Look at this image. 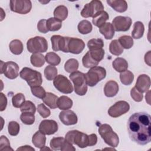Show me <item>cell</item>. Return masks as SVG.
Instances as JSON below:
<instances>
[{"mask_svg":"<svg viewBox=\"0 0 151 151\" xmlns=\"http://www.w3.org/2000/svg\"><path fill=\"white\" fill-rule=\"evenodd\" d=\"M151 117L145 112L134 113L129 118L127 127L132 140L140 145L151 141Z\"/></svg>","mask_w":151,"mask_h":151,"instance_id":"cell-1","label":"cell"},{"mask_svg":"<svg viewBox=\"0 0 151 151\" xmlns=\"http://www.w3.org/2000/svg\"><path fill=\"white\" fill-rule=\"evenodd\" d=\"M99 133L104 142L112 147H116L119 143V138L110 125L102 124L99 127Z\"/></svg>","mask_w":151,"mask_h":151,"instance_id":"cell-2","label":"cell"},{"mask_svg":"<svg viewBox=\"0 0 151 151\" xmlns=\"http://www.w3.org/2000/svg\"><path fill=\"white\" fill-rule=\"evenodd\" d=\"M19 76L27 81L30 87L40 86L42 83L41 74L28 67H24L19 73Z\"/></svg>","mask_w":151,"mask_h":151,"instance_id":"cell-3","label":"cell"},{"mask_svg":"<svg viewBox=\"0 0 151 151\" xmlns=\"http://www.w3.org/2000/svg\"><path fill=\"white\" fill-rule=\"evenodd\" d=\"M69 77L74 86L75 93L78 96H84L87 91V84L85 74L79 71L71 73Z\"/></svg>","mask_w":151,"mask_h":151,"instance_id":"cell-4","label":"cell"},{"mask_svg":"<svg viewBox=\"0 0 151 151\" xmlns=\"http://www.w3.org/2000/svg\"><path fill=\"white\" fill-rule=\"evenodd\" d=\"M106 76V71L104 67L95 66L90 68L87 73L85 74L87 86L93 87L99 81L104 79Z\"/></svg>","mask_w":151,"mask_h":151,"instance_id":"cell-5","label":"cell"},{"mask_svg":"<svg viewBox=\"0 0 151 151\" xmlns=\"http://www.w3.org/2000/svg\"><path fill=\"white\" fill-rule=\"evenodd\" d=\"M65 139L80 148L88 146V135L77 130L68 131L65 136Z\"/></svg>","mask_w":151,"mask_h":151,"instance_id":"cell-6","label":"cell"},{"mask_svg":"<svg viewBox=\"0 0 151 151\" xmlns=\"http://www.w3.org/2000/svg\"><path fill=\"white\" fill-rule=\"evenodd\" d=\"M27 47L28 51L33 54L45 52L48 50V42L44 37L36 36L28 40Z\"/></svg>","mask_w":151,"mask_h":151,"instance_id":"cell-7","label":"cell"},{"mask_svg":"<svg viewBox=\"0 0 151 151\" xmlns=\"http://www.w3.org/2000/svg\"><path fill=\"white\" fill-rule=\"evenodd\" d=\"M53 84L57 90L64 94H70L73 91L71 83L63 75H57L53 80Z\"/></svg>","mask_w":151,"mask_h":151,"instance_id":"cell-8","label":"cell"},{"mask_svg":"<svg viewBox=\"0 0 151 151\" xmlns=\"http://www.w3.org/2000/svg\"><path fill=\"white\" fill-rule=\"evenodd\" d=\"M19 68L18 65L14 61L4 63L1 61V74H4L9 79H15L19 76Z\"/></svg>","mask_w":151,"mask_h":151,"instance_id":"cell-9","label":"cell"},{"mask_svg":"<svg viewBox=\"0 0 151 151\" xmlns=\"http://www.w3.org/2000/svg\"><path fill=\"white\" fill-rule=\"evenodd\" d=\"M103 9L104 6L101 1L93 0L84 5L81 11V15L84 18L93 17L97 12Z\"/></svg>","mask_w":151,"mask_h":151,"instance_id":"cell-10","label":"cell"},{"mask_svg":"<svg viewBox=\"0 0 151 151\" xmlns=\"http://www.w3.org/2000/svg\"><path fill=\"white\" fill-rule=\"evenodd\" d=\"M9 6L12 12L26 14L31 11L32 3L29 0H11L9 1Z\"/></svg>","mask_w":151,"mask_h":151,"instance_id":"cell-11","label":"cell"},{"mask_svg":"<svg viewBox=\"0 0 151 151\" xmlns=\"http://www.w3.org/2000/svg\"><path fill=\"white\" fill-rule=\"evenodd\" d=\"M70 37H63L59 35H54L51 37L52 48L54 51H61L64 52H68V42Z\"/></svg>","mask_w":151,"mask_h":151,"instance_id":"cell-12","label":"cell"},{"mask_svg":"<svg viewBox=\"0 0 151 151\" xmlns=\"http://www.w3.org/2000/svg\"><path fill=\"white\" fill-rule=\"evenodd\" d=\"M129 109V104L126 101L120 100L115 103L109 109L108 114L110 116L116 118L128 112Z\"/></svg>","mask_w":151,"mask_h":151,"instance_id":"cell-13","label":"cell"},{"mask_svg":"<svg viewBox=\"0 0 151 151\" xmlns=\"http://www.w3.org/2000/svg\"><path fill=\"white\" fill-rule=\"evenodd\" d=\"M132 23V19L129 17L117 16L112 21V25L116 31H127Z\"/></svg>","mask_w":151,"mask_h":151,"instance_id":"cell-14","label":"cell"},{"mask_svg":"<svg viewBox=\"0 0 151 151\" xmlns=\"http://www.w3.org/2000/svg\"><path fill=\"white\" fill-rule=\"evenodd\" d=\"M58 126L54 120H44L41 122L39 125V130L47 135L54 134L58 130Z\"/></svg>","mask_w":151,"mask_h":151,"instance_id":"cell-15","label":"cell"},{"mask_svg":"<svg viewBox=\"0 0 151 151\" xmlns=\"http://www.w3.org/2000/svg\"><path fill=\"white\" fill-rule=\"evenodd\" d=\"M59 119L64 124L67 126L76 124L78 121L76 114L70 110L61 111L59 114Z\"/></svg>","mask_w":151,"mask_h":151,"instance_id":"cell-16","label":"cell"},{"mask_svg":"<svg viewBox=\"0 0 151 151\" xmlns=\"http://www.w3.org/2000/svg\"><path fill=\"white\" fill-rule=\"evenodd\" d=\"M85 47V43L80 38L70 37L68 42V52L74 54L81 53Z\"/></svg>","mask_w":151,"mask_h":151,"instance_id":"cell-17","label":"cell"},{"mask_svg":"<svg viewBox=\"0 0 151 151\" xmlns=\"http://www.w3.org/2000/svg\"><path fill=\"white\" fill-rule=\"evenodd\" d=\"M150 87V77L146 74H141L137 78L135 88L140 93H143L149 90Z\"/></svg>","mask_w":151,"mask_h":151,"instance_id":"cell-18","label":"cell"},{"mask_svg":"<svg viewBox=\"0 0 151 151\" xmlns=\"http://www.w3.org/2000/svg\"><path fill=\"white\" fill-rule=\"evenodd\" d=\"M119 86L117 82L114 80L107 81L104 87V93L106 97H113L115 96L119 91Z\"/></svg>","mask_w":151,"mask_h":151,"instance_id":"cell-19","label":"cell"},{"mask_svg":"<svg viewBox=\"0 0 151 151\" xmlns=\"http://www.w3.org/2000/svg\"><path fill=\"white\" fill-rule=\"evenodd\" d=\"M109 19V16L108 13L106 11L103 10L97 12L93 17L92 22L95 26L100 28L104 23H106V21H107Z\"/></svg>","mask_w":151,"mask_h":151,"instance_id":"cell-20","label":"cell"},{"mask_svg":"<svg viewBox=\"0 0 151 151\" xmlns=\"http://www.w3.org/2000/svg\"><path fill=\"white\" fill-rule=\"evenodd\" d=\"M106 2L118 12H124L127 9V3L124 0H107Z\"/></svg>","mask_w":151,"mask_h":151,"instance_id":"cell-21","label":"cell"},{"mask_svg":"<svg viewBox=\"0 0 151 151\" xmlns=\"http://www.w3.org/2000/svg\"><path fill=\"white\" fill-rule=\"evenodd\" d=\"M100 32L106 40H111L114 35V29L110 22H106L99 28Z\"/></svg>","mask_w":151,"mask_h":151,"instance_id":"cell-22","label":"cell"},{"mask_svg":"<svg viewBox=\"0 0 151 151\" xmlns=\"http://www.w3.org/2000/svg\"><path fill=\"white\" fill-rule=\"evenodd\" d=\"M33 145L37 148L41 149L45 146L46 143V137L45 134L40 130L35 132L32 137Z\"/></svg>","mask_w":151,"mask_h":151,"instance_id":"cell-23","label":"cell"},{"mask_svg":"<svg viewBox=\"0 0 151 151\" xmlns=\"http://www.w3.org/2000/svg\"><path fill=\"white\" fill-rule=\"evenodd\" d=\"M112 66L116 71L122 73L127 70L128 68V63L124 58L117 57L113 61Z\"/></svg>","mask_w":151,"mask_h":151,"instance_id":"cell-24","label":"cell"},{"mask_svg":"<svg viewBox=\"0 0 151 151\" xmlns=\"http://www.w3.org/2000/svg\"><path fill=\"white\" fill-rule=\"evenodd\" d=\"M57 104V107H58L59 109L65 110L71 108L73 103L72 100L68 97L65 96H62L58 99Z\"/></svg>","mask_w":151,"mask_h":151,"instance_id":"cell-25","label":"cell"},{"mask_svg":"<svg viewBox=\"0 0 151 151\" xmlns=\"http://www.w3.org/2000/svg\"><path fill=\"white\" fill-rule=\"evenodd\" d=\"M58 97L57 96L55 95L54 94L48 92L46 93L45 96L44 97L42 100L44 104H45L47 106H48L50 108L52 109H54L57 107V100Z\"/></svg>","mask_w":151,"mask_h":151,"instance_id":"cell-26","label":"cell"},{"mask_svg":"<svg viewBox=\"0 0 151 151\" xmlns=\"http://www.w3.org/2000/svg\"><path fill=\"white\" fill-rule=\"evenodd\" d=\"M145 27L140 21H136L133 25V29L132 32V38L134 39H140L143 35Z\"/></svg>","mask_w":151,"mask_h":151,"instance_id":"cell-27","label":"cell"},{"mask_svg":"<svg viewBox=\"0 0 151 151\" xmlns=\"http://www.w3.org/2000/svg\"><path fill=\"white\" fill-rule=\"evenodd\" d=\"M53 14L54 18L61 21H64L68 16V9L64 5H59L55 8Z\"/></svg>","mask_w":151,"mask_h":151,"instance_id":"cell-28","label":"cell"},{"mask_svg":"<svg viewBox=\"0 0 151 151\" xmlns=\"http://www.w3.org/2000/svg\"><path fill=\"white\" fill-rule=\"evenodd\" d=\"M11 52L15 55H19L23 51L22 42L19 40H14L11 41L9 45Z\"/></svg>","mask_w":151,"mask_h":151,"instance_id":"cell-29","label":"cell"},{"mask_svg":"<svg viewBox=\"0 0 151 151\" xmlns=\"http://www.w3.org/2000/svg\"><path fill=\"white\" fill-rule=\"evenodd\" d=\"M30 61L33 66L35 67H41L45 64V58L41 53H34L31 55Z\"/></svg>","mask_w":151,"mask_h":151,"instance_id":"cell-30","label":"cell"},{"mask_svg":"<svg viewBox=\"0 0 151 151\" xmlns=\"http://www.w3.org/2000/svg\"><path fill=\"white\" fill-rule=\"evenodd\" d=\"M47 28L50 31H56L59 30L62 26V21L55 18H50L47 20Z\"/></svg>","mask_w":151,"mask_h":151,"instance_id":"cell-31","label":"cell"},{"mask_svg":"<svg viewBox=\"0 0 151 151\" xmlns=\"http://www.w3.org/2000/svg\"><path fill=\"white\" fill-rule=\"evenodd\" d=\"M109 51L113 55L119 56L123 52V48L118 40H114L111 41L109 45Z\"/></svg>","mask_w":151,"mask_h":151,"instance_id":"cell-32","label":"cell"},{"mask_svg":"<svg viewBox=\"0 0 151 151\" xmlns=\"http://www.w3.org/2000/svg\"><path fill=\"white\" fill-rule=\"evenodd\" d=\"M120 80L121 83L125 85H130L134 80V74L129 70H126L120 74Z\"/></svg>","mask_w":151,"mask_h":151,"instance_id":"cell-33","label":"cell"},{"mask_svg":"<svg viewBox=\"0 0 151 151\" xmlns=\"http://www.w3.org/2000/svg\"><path fill=\"white\" fill-rule=\"evenodd\" d=\"M77 28L78 32L81 34H87L92 31L93 27L90 21L84 19L78 23Z\"/></svg>","mask_w":151,"mask_h":151,"instance_id":"cell-34","label":"cell"},{"mask_svg":"<svg viewBox=\"0 0 151 151\" xmlns=\"http://www.w3.org/2000/svg\"><path fill=\"white\" fill-rule=\"evenodd\" d=\"M45 61L51 65H58L61 61V58L58 54L54 52H49L45 56Z\"/></svg>","mask_w":151,"mask_h":151,"instance_id":"cell-35","label":"cell"},{"mask_svg":"<svg viewBox=\"0 0 151 151\" xmlns=\"http://www.w3.org/2000/svg\"><path fill=\"white\" fill-rule=\"evenodd\" d=\"M78 61L75 58H70L64 64V70L69 73H73L78 68Z\"/></svg>","mask_w":151,"mask_h":151,"instance_id":"cell-36","label":"cell"},{"mask_svg":"<svg viewBox=\"0 0 151 151\" xmlns=\"http://www.w3.org/2000/svg\"><path fill=\"white\" fill-rule=\"evenodd\" d=\"M87 47L89 50L102 49L104 47V42L101 38H93L88 41Z\"/></svg>","mask_w":151,"mask_h":151,"instance_id":"cell-37","label":"cell"},{"mask_svg":"<svg viewBox=\"0 0 151 151\" xmlns=\"http://www.w3.org/2000/svg\"><path fill=\"white\" fill-rule=\"evenodd\" d=\"M57 69L53 65H48L44 69V76L48 81L54 80L57 76Z\"/></svg>","mask_w":151,"mask_h":151,"instance_id":"cell-38","label":"cell"},{"mask_svg":"<svg viewBox=\"0 0 151 151\" xmlns=\"http://www.w3.org/2000/svg\"><path fill=\"white\" fill-rule=\"evenodd\" d=\"M119 42L124 49H130L133 45V38L129 35H123L119 37Z\"/></svg>","mask_w":151,"mask_h":151,"instance_id":"cell-39","label":"cell"},{"mask_svg":"<svg viewBox=\"0 0 151 151\" xmlns=\"http://www.w3.org/2000/svg\"><path fill=\"white\" fill-rule=\"evenodd\" d=\"M34 114L29 112H22L20 116V119L21 122L27 125L32 124L35 122Z\"/></svg>","mask_w":151,"mask_h":151,"instance_id":"cell-40","label":"cell"},{"mask_svg":"<svg viewBox=\"0 0 151 151\" xmlns=\"http://www.w3.org/2000/svg\"><path fill=\"white\" fill-rule=\"evenodd\" d=\"M83 65L84 67L87 68H91L98 65V63L96 62L90 55L88 51L86 52V54L83 56L82 58Z\"/></svg>","mask_w":151,"mask_h":151,"instance_id":"cell-41","label":"cell"},{"mask_svg":"<svg viewBox=\"0 0 151 151\" xmlns=\"http://www.w3.org/2000/svg\"><path fill=\"white\" fill-rule=\"evenodd\" d=\"M25 101V98L22 93H19L14 95L12 98V103L14 107L20 108Z\"/></svg>","mask_w":151,"mask_h":151,"instance_id":"cell-42","label":"cell"},{"mask_svg":"<svg viewBox=\"0 0 151 151\" xmlns=\"http://www.w3.org/2000/svg\"><path fill=\"white\" fill-rule=\"evenodd\" d=\"M65 140V138L63 137H53L50 141V147L52 150H61V146Z\"/></svg>","mask_w":151,"mask_h":151,"instance_id":"cell-43","label":"cell"},{"mask_svg":"<svg viewBox=\"0 0 151 151\" xmlns=\"http://www.w3.org/2000/svg\"><path fill=\"white\" fill-rule=\"evenodd\" d=\"M19 124L15 121H11L8 125V131L11 136H15L19 132Z\"/></svg>","mask_w":151,"mask_h":151,"instance_id":"cell-44","label":"cell"},{"mask_svg":"<svg viewBox=\"0 0 151 151\" xmlns=\"http://www.w3.org/2000/svg\"><path fill=\"white\" fill-rule=\"evenodd\" d=\"M31 91L32 94L40 99H43L46 95V92L44 88L41 86H34L31 87Z\"/></svg>","mask_w":151,"mask_h":151,"instance_id":"cell-45","label":"cell"},{"mask_svg":"<svg viewBox=\"0 0 151 151\" xmlns=\"http://www.w3.org/2000/svg\"><path fill=\"white\" fill-rule=\"evenodd\" d=\"M20 110L21 112H29L34 114L36 111V107L32 101L27 100L20 107Z\"/></svg>","mask_w":151,"mask_h":151,"instance_id":"cell-46","label":"cell"},{"mask_svg":"<svg viewBox=\"0 0 151 151\" xmlns=\"http://www.w3.org/2000/svg\"><path fill=\"white\" fill-rule=\"evenodd\" d=\"M37 111L40 116L43 118H47L49 117L51 114V111L50 109H48L43 103H41L38 105Z\"/></svg>","mask_w":151,"mask_h":151,"instance_id":"cell-47","label":"cell"},{"mask_svg":"<svg viewBox=\"0 0 151 151\" xmlns=\"http://www.w3.org/2000/svg\"><path fill=\"white\" fill-rule=\"evenodd\" d=\"M0 150H12L10 146V143L8 138L5 136H1L0 138Z\"/></svg>","mask_w":151,"mask_h":151,"instance_id":"cell-48","label":"cell"},{"mask_svg":"<svg viewBox=\"0 0 151 151\" xmlns=\"http://www.w3.org/2000/svg\"><path fill=\"white\" fill-rule=\"evenodd\" d=\"M130 96L136 102H140L143 100V95L142 93L139 91L135 87L132 88L130 90Z\"/></svg>","mask_w":151,"mask_h":151,"instance_id":"cell-49","label":"cell"},{"mask_svg":"<svg viewBox=\"0 0 151 151\" xmlns=\"http://www.w3.org/2000/svg\"><path fill=\"white\" fill-rule=\"evenodd\" d=\"M46 22H47L46 19H42L40 20L37 24V29L41 33L45 34L49 31L48 29L47 28Z\"/></svg>","mask_w":151,"mask_h":151,"instance_id":"cell-50","label":"cell"},{"mask_svg":"<svg viewBox=\"0 0 151 151\" xmlns=\"http://www.w3.org/2000/svg\"><path fill=\"white\" fill-rule=\"evenodd\" d=\"M61 151H70V150H73V151H75L76 150V148L73 146V144L71 143H70V142H68V140H67L65 139V140L63 144V146H61Z\"/></svg>","mask_w":151,"mask_h":151,"instance_id":"cell-51","label":"cell"},{"mask_svg":"<svg viewBox=\"0 0 151 151\" xmlns=\"http://www.w3.org/2000/svg\"><path fill=\"white\" fill-rule=\"evenodd\" d=\"M0 103H1V109L0 110L1 111H4L7 106V99L6 97L2 93H1L0 94Z\"/></svg>","mask_w":151,"mask_h":151,"instance_id":"cell-52","label":"cell"},{"mask_svg":"<svg viewBox=\"0 0 151 151\" xmlns=\"http://www.w3.org/2000/svg\"><path fill=\"white\" fill-rule=\"evenodd\" d=\"M97 142V136L96 134L93 133L88 135V146H94Z\"/></svg>","mask_w":151,"mask_h":151,"instance_id":"cell-53","label":"cell"},{"mask_svg":"<svg viewBox=\"0 0 151 151\" xmlns=\"http://www.w3.org/2000/svg\"><path fill=\"white\" fill-rule=\"evenodd\" d=\"M150 51H149L145 55V61L149 66H150Z\"/></svg>","mask_w":151,"mask_h":151,"instance_id":"cell-54","label":"cell"},{"mask_svg":"<svg viewBox=\"0 0 151 151\" xmlns=\"http://www.w3.org/2000/svg\"><path fill=\"white\" fill-rule=\"evenodd\" d=\"M35 150L34 148L31 147L30 146H27V145H25V146H21V147H19L17 149V150Z\"/></svg>","mask_w":151,"mask_h":151,"instance_id":"cell-55","label":"cell"},{"mask_svg":"<svg viewBox=\"0 0 151 151\" xmlns=\"http://www.w3.org/2000/svg\"><path fill=\"white\" fill-rule=\"evenodd\" d=\"M145 98H146V101L147 102V103L149 104H150V90H147V92L146 94V96H145Z\"/></svg>","mask_w":151,"mask_h":151,"instance_id":"cell-56","label":"cell"}]
</instances>
